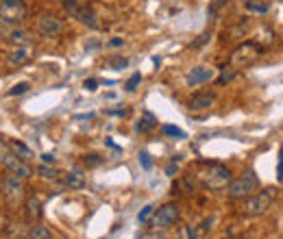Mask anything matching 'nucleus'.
Masks as SVG:
<instances>
[{
  "mask_svg": "<svg viewBox=\"0 0 283 239\" xmlns=\"http://www.w3.org/2000/svg\"><path fill=\"white\" fill-rule=\"evenodd\" d=\"M29 9H26L24 0H0V20L7 24H20L26 18Z\"/></svg>",
  "mask_w": 283,
  "mask_h": 239,
  "instance_id": "423d86ee",
  "label": "nucleus"
},
{
  "mask_svg": "<svg viewBox=\"0 0 283 239\" xmlns=\"http://www.w3.org/2000/svg\"><path fill=\"white\" fill-rule=\"evenodd\" d=\"M9 235V239H22V237H29V228H26L22 222H9V226H7V231H4Z\"/></svg>",
  "mask_w": 283,
  "mask_h": 239,
  "instance_id": "dca6fc26",
  "label": "nucleus"
},
{
  "mask_svg": "<svg viewBox=\"0 0 283 239\" xmlns=\"http://www.w3.org/2000/svg\"><path fill=\"white\" fill-rule=\"evenodd\" d=\"M244 7L248 11H253V13H266L270 7L268 0H244Z\"/></svg>",
  "mask_w": 283,
  "mask_h": 239,
  "instance_id": "6ab92c4d",
  "label": "nucleus"
},
{
  "mask_svg": "<svg viewBox=\"0 0 283 239\" xmlns=\"http://www.w3.org/2000/svg\"><path fill=\"white\" fill-rule=\"evenodd\" d=\"M63 185H65V187H70V189H81V187H85V176H83V172H81V170H72L70 174H65V176H63Z\"/></svg>",
  "mask_w": 283,
  "mask_h": 239,
  "instance_id": "4468645a",
  "label": "nucleus"
},
{
  "mask_svg": "<svg viewBox=\"0 0 283 239\" xmlns=\"http://www.w3.org/2000/svg\"><path fill=\"white\" fill-rule=\"evenodd\" d=\"M83 87L87 91H96V87H98V79H87L85 83H83Z\"/></svg>",
  "mask_w": 283,
  "mask_h": 239,
  "instance_id": "2f4dec72",
  "label": "nucleus"
},
{
  "mask_svg": "<svg viewBox=\"0 0 283 239\" xmlns=\"http://www.w3.org/2000/svg\"><path fill=\"white\" fill-rule=\"evenodd\" d=\"M7 40L11 43H15V46H29V43H31V35H29V31H24V29H13L7 35Z\"/></svg>",
  "mask_w": 283,
  "mask_h": 239,
  "instance_id": "2eb2a0df",
  "label": "nucleus"
},
{
  "mask_svg": "<svg viewBox=\"0 0 283 239\" xmlns=\"http://www.w3.org/2000/svg\"><path fill=\"white\" fill-rule=\"evenodd\" d=\"M83 163H85L87 167H96V165H100V163H102V157L92 152V155H85V157H83Z\"/></svg>",
  "mask_w": 283,
  "mask_h": 239,
  "instance_id": "b1692460",
  "label": "nucleus"
},
{
  "mask_svg": "<svg viewBox=\"0 0 283 239\" xmlns=\"http://www.w3.org/2000/svg\"><path fill=\"white\" fill-rule=\"evenodd\" d=\"M163 135H170V137H179V139H185V130L177 128V126H170V124H163L161 126Z\"/></svg>",
  "mask_w": 283,
  "mask_h": 239,
  "instance_id": "5701e85b",
  "label": "nucleus"
},
{
  "mask_svg": "<svg viewBox=\"0 0 283 239\" xmlns=\"http://www.w3.org/2000/svg\"><path fill=\"white\" fill-rule=\"evenodd\" d=\"M35 29L42 37L52 40V37H59L63 33V20L52 11H42L35 18Z\"/></svg>",
  "mask_w": 283,
  "mask_h": 239,
  "instance_id": "39448f33",
  "label": "nucleus"
},
{
  "mask_svg": "<svg viewBox=\"0 0 283 239\" xmlns=\"http://www.w3.org/2000/svg\"><path fill=\"white\" fill-rule=\"evenodd\" d=\"M209 37H211V33H209V31H205V33H203V35H200V37H198V40H196V41L192 43V48H200V46H203V43H205V41H209Z\"/></svg>",
  "mask_w": 283,
  "mask_h": 239,
  "instance_id": "7c9ffc66",
  "label": "nucleus"
},
{
  "mask_svg": "<svg viewBox=\"0 0 283 239\" xmlns=\"http://www.w3.org/2000/svg\"><path fill=\"white\" fill-rule=\"evenodd\" d=\"M9 148L11 150H13L15 152V155H18L20 157V159H24V161H29V159H33V152L29 150V148H26V146L24 144H22V141H11V144H9Z\"/></svg>",
  "mask_w": 283,
  "mask_h": 239,
  "instance_id": "aec40b11",
  "label": "nucleus"
},
{
  "mask_svg": "<svg viewBox=\"0 0 283 239\" xmlns=\"http://www.w3.org/2000/svg\"><path fill=\"white\" fill-rule=\"evenodd\" d=\"M277 178L283 181V152H279V165H277Z\"/></svg>",
  "mask_w": 283,
  "mask_h": 239,
  "instance_id": "473e14b6",
  "label": "nucleus"
},
{
  "mask_svg": "<svg viewBox=\"0 0 283 239\" xmlns=\"http://www.w3.org/2000/svg\"><path fill=\"white\" fill-rule=\"evenodd\" d=\"M29 89H31L29 83H18V85H13L9 89V96H22V94H26Z\"/></svg>",
  "mask_w": 283,
  "mask_h": 239,
  "instance_id": "393cba45",
  "label": "nucleus"
},
{
  "mask_svg": "<svg viewBox=\"0 0 283 239\" xmlns=\"http://www.w3.org/2000/svg\"><path fill=\"white\" fill-rule=\"evenodd\" d=\"M216 102V94H211V91H200V94H194L189 98V109L192 111H205V109L214 107Z\"/></svg>",
  "mask_w": 283,
  "mask_h": 239,
  "instance_id": "9b49d317",
  "label": "nucleus"
},
{
  "mask_svg": "<svg viewBox=\"0 0 283 239\" xmlns=\"http://www.w3.org/2000/svg\"><path fill=\"white\" fill-rule=\"evenodd\" d=\"M142 83V74H133V76H131V79L127 80V85H124V89H127V91H135V89H138V85Z\"/></svg>",
  "mask_w": 283,
  "mask_h": 239,
  "instance_id": "bb28decb",
  "label": "nucleus"
},
{
  "mask_svg": "<svg viewBox=\"0 0 283 239\" xmlns=\"http://www.w3.org/2000/svg\"><path fill=\"white\" fill-rule=\"evenodd\" d=\"M181 211H179V204L177 202H166L163 206L157 209V215L152 217V226L155 228H170L174 222L179 220Z\"/></svg>",
  "mask_w": 283,
  "mask_h": 239,
  "instance_id": "6e6552de",
  "label": "nucleus"
},
{
  "mask_svg": "<svg viewBox=\"0 0 283 239\" xmlns=\"http://www.w3.org/2000/svg\"><path fill=\"white\" fill-rule=\"evenodd\" d=\"M109 65H111L113 70H122V68H127V65H129V59H124V57H111V59H109Z\"/></svg>",
  "mask_w": 283,
  "mask_h": 239,
  "instance_id": "a878e982",
  "label": "nucleus"
},
{
  "mask_svg": "<svg viewBox=\"0 0 283 239\" xmlns=\"http://www.w3.org/2000/svg\"><path fill=\"white\" fill-rule=\"evenodd\" d=\"M261 54V46L257 41H244L239 43L236 50L231 52V68H248V65H253L255 61L259 59Z\"/></svg>",
  "mask_w": 283,
  "mask_h": 239,
  "instance_id": "20e7f679",
  "label": "nucleus"
},
{
  "mask_svg": "<svg viewBox=\"0 0 283 239\" xmlns=\"http://www.w3.org/2000/svg\"><path fill=\"white\" fill-rule=\"evenodd\" d=\"M177 172H179V167H177V165H168V167H166V174H168V176H174Z\"/></svg>",
  "mask_w": 283,
  "mask_h": 239,
  "instance_id": "f704fd0d",
  "label": "nucleus"
},
{
  "mask_svg": "<svg viewBox=\"0 0 283 239\" xmlns=\"http://www.w3.org/2000/svg\"><path fill=\"white\" fill-rule=\"evenodd\" d=\"M37 174H40L42 178H48V181H57L61 172L54 170V167H50V165H46V163H42V165L37 167Z\"/></svg>",
  "mask_w": 283,
  "mask_h": 239,
  "instance_id": "412c9836",
  "label": "nucleus"
},
{
  "mask_svg": "<svg viewBox=\"0 0 283 239\" xmlns=\"http://www.w3.org/2000/svg\"><path fill=\"white\" fill-rule=\"evenodd\" d=\"M44 163H54V155H42Z\"/></svg>",
  "mask_w": 283,
  "mask_h": 239,
  "instance_id": "c9c22d12",
  "label": "nucleus"
},
{
  "mask_svg": "<svg viewBox=\"0 0 283 239\" xmlns=\"http://www.w3.org/2000/svg\"><path fill=\"white\" fill-rule=\"evenodd\" d=\"M259 187V178L253 170L239 174L237 178H231V183L227 185V194L231 200H244L248 196H253Z\"/></svg>",
  "mask_w": 283,
  "mask_h": 239,
  "instance_id": "f03ea898",
  "label": "nucleus"
},
{
  "mask_svg": "<svg viewBox=\"0 0 283 239\" xmlns=\"http://www.w3.org/2000/svg\"><path fill=\"white\" fill-rule=\"evenodd\" d=\"M0 194H2V181H0Z\"/></svg>",
  "mask_w": 283,
  "mask_h": 239,
  "instance_id": "4c0bfd02",
  "label": "nucleus"
},
{
  "mask_svg": "<svg viewBox=\"0 0 283 239\" xmlns=\"http://www.w3.org/2000/svg\"><path fill=\"white\" fill-rule=\"evenodd\" d=\"M231 172L229 167L220 165V163H203L196 170V181L203 185L205 189H225L231 183Z\"/></svg>",
  "mask_w": 283,
  "mask_h": 239,
  "instance_id": "f257e3e1",
  "label": "nucleus"
},
{
  "mask_svg": "<svg viewBox=\"0 0 283 239\" xmlns=\"http://www.w3.org/2000/svg\"><path fill=\"white\" fill-rule=\"evenodd\" d=\"M9 215H7V211H2L0 209V233H4L7 231V226H9Z\"/></svg>",
  "mask_w": 283,
  "mask_h": 239,
  "instance_id": "c85d7f7f",
  "label": "nucleus"
},
{
  "mask_svg": "<svg viewBox=\"0 0 283 239\" xmlns=\"http://www.w3.org/2000/svg\"><path fill=\"white\" fill-rule=\"evenodd\" d=\"M216 76V70L214 68H194L192 72L188 74V85L189 87H196V85H203V83H209L211 79Z\"/></svg>",
  "mask_w": 283,
  "mask_h": 239,
  "instance_id": "9d476101",
  "label": "nucleus"
},
{
  "mask_svg": "<svg viewBox=\"0 0 283 239\" xmlns=\"http://www.w3.org/2000/svg\"><path fill=\"white\" fill-rule=\"evenodd\" d=\"M225 2H229V0H218V2H216V4H225Z\"/></svg>",
  "mask_w": 283,
  "mask_h": 239,
  "instance_id": "e433bc0d",
  "label": "nucleus"
},
{
  "mask_svg": "<svg viewBox=\"0 0 283 239\" xmlns=\"http://www.w3.org/2000/svg\"><path fill=\"white\" fill-rule=\"evenodd\" d=\"M140 163H142V167H144V170H150L152 161H150V155H148V152H140Z\"/></svg>",
  "mask_w": 283,
  "mask_h": 239,
  "instance_id": "cd10ccee",
  "label": "nucleus"
},
{
  "mask_svg": "<svg viewBox=\"0 0 283 239\" xmlns=\"http://www.w3.org/2000/svg\"><path fill=\"white\" fill-rule=\"evenodd\" d=\"M155 126H157L155 116H152V113H144V118L135 124V130H138V133H148V130L155 128Z\"/></svg>",
  "mask_w": 283,
  "mask_h": 239,
  "instance_id": "a211bd4d",
  "label": "nucleus"
},
{
  "mask_svg": "<svg viewBox=\"0 0 283 239\" xmlns=\"http://www.w3.org/2000/svg\"><path fill=\"white\" fill-rule=\"evenodd\" d=\"M152 209H155V206H152V204H146L144 209L140 211V215H138V222H146V217H148V215L152 213Z\"/></svg>",
  "mask_w": 283,
  "mask_h": 239,
  "instance_id": "c756f323",
  "label": "nucleus"
},
{
  "mask_svg": "<svg viewBox=\"0 0 283 239\" xmlns=\"http://www.w3.org/2000/svg\"><path fill=\"white\" fill-rule=\"evenodd\" d=\"M61 7L70 18L79 20L81 24L90 26V29H96L98 26L96 13H94V9H92V4L87 2V0H61Z\"/></svg>",
  "mask_w": 283,
  "mask_h": 239,
  "instance_id": "7ed1b4c3",
  "label": "nucleus"
},
{
  "mask_svg": "<svg viewBox=\"0 0 283 239\" xmlns=\"http://www.w3.org/2000/svg\"><path fill=\"white\" fill-rule=\"evenodd\" d=\"M24 209H26V220L29 222H35L42 217V200L37 196H29L24 202Z\"/></svg>",
  "mask_w": 283,
  "mask_h": 239,
  "instance_id": "ddd939ff",
  "label": "nucleus"
},
{
  "mask_svg": "<svg viewBox=\"0 0 283 239\" xmlns=\"http://www.w3.org/2000/svg\"><path fill=\"white\" fill-rule=\"evenodd\" d=\"M109 46H111V48H120V46H122V40H120V37H113V40L109 41Z\"/></svg>",
  "mask_w": 283,
  "mask_h": 239,
  "instance_id": "72a5a7b5",
  "label": "nucleus"
},
{
  "mask_svg": "<svg viewBox=\"0 0 283 239\" xmlns=\"http://www.w3.org/2000/svg\"><path fill=\"white\" fill-rule=\"evenodd\" d=\"M2 194L7 196L11 202L22 198V196H24V178H18V176H13V174L2 178Z\"/></svg>",
  "mask_w": 283,
  "mask_h": 239,
  "instance_id": "1a4fd4ad",
  "label": "nucleus"
},
{
  "mask_svg": "<svg viewBox=\"0 0 283 239\" xmlns=\"http://www.w3.org/2000/svg\"><path fill=\"white\" fill-rule=\"evenodd\" d=\"M29 59H31L29 46H15V50L9 52V57H7V65L9 68H22Z\"/></svg>",
  "mask_w": 283,
  "mask_h": 239,
  "instance_id": "f8f14e48",
  "label": "nucleus"
},
{
  "mask_svg": "<svg viewBox=\"0 0 283 239\" xmlns=\"http://www.w3.org/2000/svg\"><path fill=\"white\" fill-rule=\"evenodd\" d=\"M29 237L31 239H52V233L48 231V226L33 222V226H29Z\"/></svg>",
  "mask_w": 283,
  "mask_h": 239,
  "instance_id": "f3484780",
  "label": "nucleus"
},
{
  "mask_svg": "<svg viewBox=\"0 0 283 239\" xmlns=\"http://www.w3.org/2000/svg\"><path fill=\"white\" fill-rule=\"evenodd\" d=\"M237 76V70L236 68H225L222 70V74L218 76V83L220 85H225V83H229V80H233Z\"/></svg>",
  "mask_w": 283,
  "mask_h": 239,
  "instance_id": "4be33fe9",
  "label": "nucleus"
},
{
  "mask_svg": "<svg viewBox=\"0 0 283 239\" xmlns=\"http://www.w3.org/2000/svg\"><path fill=\"white\" fill-rule=\"evenodd\" d=\"M272 204V194L270 192H257L253 196H248L244 202V213L246 215H261L270 209Z\"/></svg>",
  "mask_w": 283,
  "mask_h": 239,
  "instance_id": "0eeeda50",
  "label": "nucleus"
}]
</instances>
